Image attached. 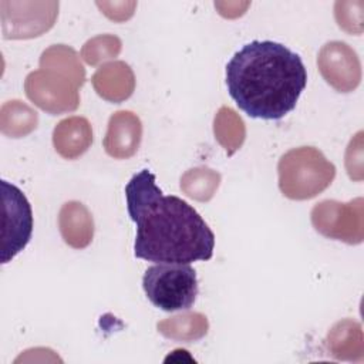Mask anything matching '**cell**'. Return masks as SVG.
Returning <instances> with one entry per match:
<instances>
[{
	"instance_id": "1",
	"label": "cell",
	"mask_w": 364,
	"mask_h": 364,
	"mask_svg": "<svg viewBox=\"0 0 364 364\" xmlns=\"http://www.w3.org/2000/svg\"><path fill=\"white\" fill-rule=\"evenodd\" d=\"M127 209L136 225L134 255L154 263L209 260L215 235L183 199L164 195L149 169L135 173L125 186Z\"/></svg>"
},
{
	"instance_id": "2",
	"label": "cell",
	"mask_w": 364,
	"mask_h": 364,
	"mask_svg": "<svg viewBox=\"0 0 364 364\" xmlns=\"http://www.w3.org/2000/svg\"><path fill=\"white\" fill-rule=\"evenodd\" d=\"M307 71L299 54L270 40H253L226 64V87L252 118L280 119L296 108Z\"/></svg>"
},
{
	"instance_id": "3",
	"label": "cell",
	"mask_w": 364,
	"mask_h": 364,
	"mask_svg": "<svg viewBox=\"0 0 364 364\" xmlns=\"http://www.w3.org/2000/svg\"><path fill=\"white\" fill-rule=\"evenodd\" d=\"M279 188L293 200H306L327 189L334 176L336 166L314 146H299L287 151L277 165Z\"/></svg>"
},
{
	"instance_id": "4",
	"label": "cell",
	"mask_w": 364,
	"mask_h": 364,
	"mask_svg": "<svg viewBox=\"0 0 364 364\" xmlns=\"http://www.w3.org/2000/svg\"><path fill=\"white\" fill-rule=\"evenodd\" d=\"M142 287L155 307L164 311L188 310L198 296V277L189 264L158 263L145 270Z\"/></svg>"
},
{
	"instance_id": "5",
	"label": "cell",
	"mask_w": 364,
	"mask_h": 364,
	"mask_svg": "<svg viewBox=\"0 0 364 364\" xmlns=\"http://www.w3.org/2000/svg\"><path fill=\"white\" fill-rule=\"evenodd\" d=\"M314 229L334 240L358 245L364 239V200L355 198L347 203L338 200H321L311 209Z\"/></svg>"
},
{
	"instance_id": "6",
	"label": "cell",
	"mask_w": 364,
	"mask_h": 364,
	"mask_svg": "<svg viewBox=\"0 0 364 364\" xmlns=\"http://www.w3.org/2000/svg\"><path fill=\"white\" fill-rule=\"evenodd\" d=\"M58 1H0L1 33L6 40L34 38L48 31L58 16Z\"/></svg>"
},
{
	"instance_id": "7",
	"label": "cell",
	"mask_w": 364,
	"mask_h": 364,
	"mask_svg": "<svg viewBox=\"0 0 364 364\" xmlns=\"http://www.w3.org/2000/svg\"><path fill=\"white\" fill-rule=\"evenodd\" d=\"M3 233L1 263H9L31 239L33 212L24 193L13 183L1 181Z\"/></svg>"
},
{
	"instance_id": "8",
	"label": "cell",
	"mask_w": 364,
	"mask_h": 364,
	"mask_svg": "<svg viewBox=\"0 0 364 364\" xmlns=\"http://www.w3.org/2000/svg\"><path fill=\"white\" fill-rule=\"evenodd\" d=\"M78 88L68 77L41 68L31 71L24 81L27 98L51 115L75 111L80 105Z\"/></svg>"
},
{
	"instance_id": "9",
	"label": "cell",
	"mask_w": 364,
	"mask_h": 364,
	"mask_svg": "<svg viewBox=\"0 0 364 364\" xmlns=\"http://www.w3.org/2000/svg\"><path fill=\"white\" fill-rule=\"evenodd\" d=\"M317 67L326 82L338 92H351L361 81L360 58L344 41L326 43L318 51Z\"/></svg>"
},
{
	"instance_id": "10",
	"label": "cell",
	"mask_w": 364,
	"mask_h": 364,
	"mask_svg": "<svg viewBox=\"0 0 364 364\" xmlns=\"http://www.w3.org/2000/svg\"><path fill=\"white\" fill-rule=\"evenodd\" d=\"M142 139V124L132 111L121 109L111 115L104 136L105 152L115 159H128L139 148Z\"/></svg>"
},
{
	"instance_id": "11",
	"label": "cell",
	"mask_w": 364,
	"mask_h": 364,
	"mask_svg": "<svg viewBox=\"0 0 364 364\" xmlns=\"http://www.w3.org/2000/svg\"><path fill=\"white\" fill-rule=\"evenodd\" d=\"M97 94L109 102H122L135 90V75L132 68L124 61H109L102 64L91 78Z\"/></svg>"
},
{
	"instance_id": "12",
	"label": "cell",
	"mask_w": 364,
	"mask_h": 364,
	"mask_svg": "<svg viewBox=\"0 0 364 364\" xmlns=\"http://www.w3.org/2000/svg\"><path fill=\"white\" fill-rule=\"evenodd\" d=\"M92 144V128L84 117H68L61 119L53 131V145L58 155L65 159L81 156Z\"/></svg>"
},
{
	"instance_id": "13",
	"label": "cell",
	"mask_w": 364,
	"mask_h": 364,
	"mask_svg": "<svg viewBox=\"0 0 364 364\" xmlns=\"http://www.w3.org/2000/svg\"><path fill=\"white\" fill-rule=\"evenodd\" d=\"M58 228L63 240L74 247H87L94 237V219L87 206L78 200L65 202L58 213Z\"/></svg>"
},
{
	"instance_id": "14",
	"label": "cell",
	"mask_w": 364,
	"mask_h": 364,
	"mask_svg": "<svg viewBox=\"0 0 364 364\" xmlns=\"http://www.w3.org/2000/svg\"><path fill=\"white\" fill-rule=\"evenodd\" d=\"M328 355L343 361H363V330L361 324L344 318L337 321L326 337Z\"/></svg>"
},
{
	"instance_id": "15",
	"label": "cell",
	"mask_w": 364,
	"mask_h": 364,
	"mask_svg": "<svg viewBox=\"0 0 364 364\" xmlns=\"http://www.w3.org/2000/svg\"><path fill=\"white\" fill-rule=\"evenodd\" d=\"M158 333L173 341L192 343L203 338L208 334L209 323L205 314L196 311H186L156 324Z\"/></svg>"
},
{
	"instance_id": "16",
	"label": "cell",
	"mask_w": 364,
	"mask_h": 364,
	"mask_svg": "<svg viewBox=\"0 0 364 364\" xmlns=\"http://www.w3.org/2000/svg\"><path fill=\"white\" fill-rule=\"evenodd\" d=\"M40 68L65 75L80 87L85 81V70L80 61V55L65 44H54L46 48L40 57Z\"/></svg>"
},
{
	"instance_id": "17",
	"label": "cell",
	"mask_w": 364,
	"mask_h": 364,
	"mask_svg": "<svg viewBox=\"0 0 364 364\" xmlns=\"http://www.w3.org/2000/svg\"><path fill=\"white\" fill-rule=\"evenodd\" d=\"M37 112L20 100H11L1 105L0 131L9 138H23L37 128Z\"/></svg>"
},
{
	"instance_id": "18",
	"label": "cell",
	"mask_w": 364,
	"mask_h": 364,
	"mask_svg": "<svg viewBox=\"0 0 364 364\" xmlns=\"http://www.w3.org/2000/svg\"><path fill=\"white\" fill-rule=\"evenodd\" d=\"M213 132L228 155L235 154L243 144L246 128L242 118L229 107H222L213 119Z\"/></svg>"
},
{
	"instance_id": "19",
	"label": "cell",
	"mask_w": 364,
	"mask_h": 364,
	"mask_svg": "<svg viewBox=\"0 0 364 364\" xmlns=\"http://www.w3.org/2000/svg\"><path fill=\"white\" fill-rule=\"evenodd\" d=\"M220 185V173L208 168L196 166L181 176V189L191 199L206 202L213 198Z\"/></svg>"
},
{
	"instance_id": "20",
	"label": "cell",
	"mask_w": 364,
	"mask_h": 364,
	"mask_svg": "<svg viewBox=\"0 0 364 364\" xmlns=\"http://www.w3.org/2000/svg\"><path fill=\"white\" fill-rule=\"evenodd\" d=\"M122 48L121 40L114 34H100L90 38L81 48L82 60L90 65H98L115 58Z\"/></svg>"
},
{
	"instance_id": "21",
	"label": "cell",
	"mask_w": 364,
	"mask_h": 364,
	"mask_svg": "<svg viewBox=\"0 0 364 364\" xmlns=\"http://www.w3.org/2000/svg\"><path fill=\"white\" fill-rule=\"evenodd\" d=\"M355 6V1H337L334 6V14L336 20L340 28H343L347 33H361V20H363V6L358 7L355 11L353 10Z\"/></svg>"
},
{
	"instance_id": "22",
	"label": "cell",
	"mask_w": 364,
	"mask_h": 364,
	"mask_svg": "<svg viewBox=\"0 0 364 364\" xmlns=\"http://www.w3.org/2000/svg\"><path fill=\"white\" fill-rule=\"evenodd\" d=\"M361 135H363V132L360 131L354 136V139L350 141V144L347 146V152H346V168H347V172H348L350 178L355 179V181H361L363 179V175H361V158H363Z\"/></svg>"
}]
</instances>
